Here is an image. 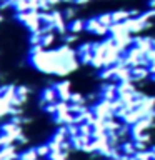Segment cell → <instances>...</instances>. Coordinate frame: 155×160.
Returning a JSON list of instances; mask_svg holds the SVG:
<instances>
[{
    "mask_svg": "<svg viewBox=\"0 0 155 160\" xmlns=\"http://www.w3.org/2000/svg\"><path fill=\"white\" fill-rule=\"evenodd\" d=\"M30 63L37 70L50 75H67L78 68V60L75 50L68 45L58 48H42L40 45L30 50Z\"/></svg>",
    "mask_w": 155,
    "mask_h": 160,
    "instance_id": "cell-1",
    "label": "cell"
},
{
    "mask_svg": "<svg viewBox=\"0 0 155 160\" xmlns=\"http://www.w3.org/2000/svg\"><path fill=\"white\" fill-rule=\"evenodd\" d=\"M148 7L150 8H155V0H148Z\"/></svg>",
    "mask_w": 155,
    "mask_h": 160,
    "instance_id": "cell-3",
    "label": "cell"
},
{
    "mask_svg": "<svg viewBox=\"0 0 155 160\" xmlns=\"http://www.w3.org/2000/svg\"><path fill=\"white\" fill-rule=\"evenodd\" d=\"M82 30H83V20L73 18V20H70V22H67V32H68V33L78 35Z\"/></svg>",
    "mask_w": 155,
    "mask_h": 160,
    "instance_id": "cell-2",
    "label": "cell"
}]
</instances>
